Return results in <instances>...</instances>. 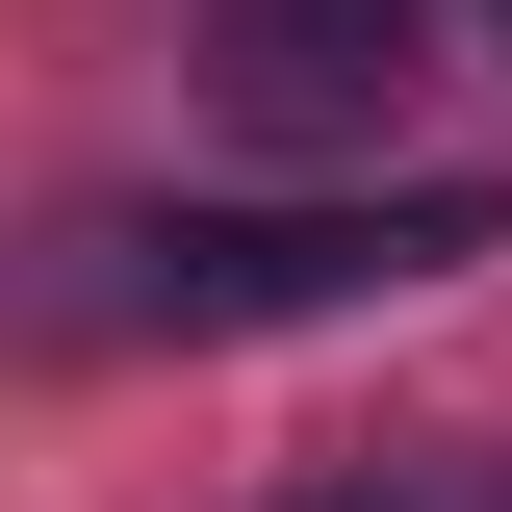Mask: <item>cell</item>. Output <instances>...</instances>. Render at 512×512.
Here are the masks:
<instances>
[{
	"label": "cell",
	"mask_w": 512,
	"mask_h": 512,
	"mask_svg": "<svg viewBox=\"0 0 512 512\" xmlns=\"http://www.w3.org/2000/svg\"><path fill=\"white\" fill-rule=\"evenodd\" d=\"M154 333H282V308H384L436 256H512V180H436V205H205V231H103Z\"/></svg>",
	"instance_id": "obj_1"
},
{
	"label": "cell",
	"mask_w": 512,
	"mask_h": 512,
	"mask_svg": "<svg viewBox=\"0 0 512 512\" xmlns=\"http://www.w3.org/2000/svg\"><path fill=\"white\" fill-rule=\"evenodd\" d=\"M410 52H436V0H205V103L282 154H359L410 103Z\"/></svg>",
	"instance_id": "obj_2"
}]
</instances>
